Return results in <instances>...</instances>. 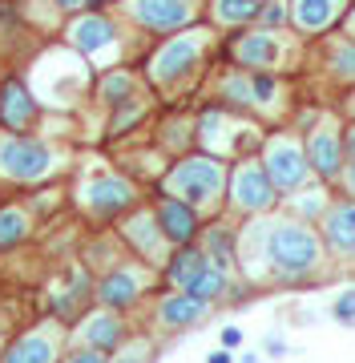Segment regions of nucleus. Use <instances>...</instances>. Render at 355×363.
<instances>
[{"instance_id": "f257e3e1", "label": "nucleus", "mask_w": 355, "mask_h": 363, "mask_svg": "<svg viewBox=\"0 0 355 363\" xmlns=\"http://www.w3.org/2000/svg\"><path fill=\"white\" fill-rule=\"evenodd\" d=\"M242 274L250 283H278V286H307L327 274V247L315 222L295 214H254L238 234Z\"/></svg>"}, {"instance_id": "f03ea898", "label": "nucleus", "mask_w": 355, "mask_h": 363, "mask_svg": "<svg viewBox=\"0 0 355 363\" xmlns=\"http://www.w3.org/2000/svg\"><path fill=\"white\" fill-rule=\"evenodd\" d=\"M226 182H230V169H226L222 157H186L178 166L166 174V190L174 198H182L190 206L202 214V210H214L218 206V198L226 194Z\"/></svg>"}, {"instance_id": "7ed1b4c3", "label": "nucleus", "mask_w": 355, "mask_h": 363, "mask_svg": "<svg viewBox=\"0 0 355 363\" xmlns=\"http://www.w3.org/2000/svg\"><path fill=\"white\" fill-rule=\"evenodd\" d=\"M259 162L266 166L278 194H291V190H299V186L315 178L311 162H307V150H303V133H291V130L266 133L263 145H259Z\"/></svg>"}, {"instance_id": "20e7f679", "label": "nucleus", "mask_w": 355, "mask_h": 363, "mask_svg": "<svg viewBox=\"0 0 355 363\" xmlns=\"http://www.w3.org/2000/svg\"><path fill=\"white\" fill-rule=\"evenodd\" d=\"M303 150H307L311 174L319 182L335 186L343 166H347V154H343V121L335 113H315L311 125H303Z\"/></svg>"}, {"instance_id": "39448f33", "label": "nucleus", "mask_w": 355, "mask_h": 363, "mask_svg": "<svg viewBox=\"0 0 355 363\" xmlns=\"http://www.w3.org/2000/svg\"><path fill=\"white\" fill-rule=\"evenodd\" d=\"M226 190H230V206H235L238 214H247V218L271 214V210L283 202L278 186L271 182V174H266V166L259 162V157H242V162L230 169Z\"/></svg>"}, {"instance_id": "423d86ee", "label": "nucleus", "mask_w": 355, "mask_h": 363, "mask_svg": "<svg viewBox=\"0 0 355 363\" xmlns=\"http://www.w3.org/2000/svg\"><path fill=\"white\" fill-rule=\"evenodd\" d=\"M206 45H210V28H186V33L170 37L158 52H154V61H150V77L158 81V85L182 81L186 73H194L198 69Z\"/></svg>"}, {"instance_id": "0eeeda50", "label": "nucleus", "mask_w": 355, "mask_h": 363, "mask_svg": "<svg viewBox=\"0 0 355 363\" xmlns=\"http://www.w3.org/2000/svg\"><path fill=\"white\" fill-rule=\"evenodd\" d=\"M315 226L323 234L327 259L339 262L343 271H355V198H331Z\"/></svg>"}, {"instance_id": "6e6552de", "label": "nucleus", "mask_w": 355, "mask_h": 363, "mask_svg": "<svg viewBox=\"0 0 355 363\" xmlns=\"http://www.w3.org/2000/svg\"><path fill=\"white\" fill-rule=\"evenodd\" d=\"M230 57H235L238 69H271V73H278L283 69V61L291 57V40L278 33V28H250V33H242V37L230 45Z\"/></svg>"}, {"instance_id": "1a4fd4ad", "label": "nucleus", "mask_w": 355, "mask_h": 363, "mask_svg": "<svg viewBox=\"0 0 355 363\" xmlns=\"http://www.w3.org/2000/svg\"><path fill=\"white\" fill-rule=\"evenodd\" d=\"M347 4H351V0H287L291 28L307 40H319L323 33L339 28Z\"/></svg>"}, {"instance_id": "9d476101", "label": "nucleus", "mask_w": 355, "mask_h": 363, "mask_svg": "<svg viewBox=\"0 0 355 363\" xmlns=\"http://www.w3.org/2000/svg\"><path fill=\"white\" fill-rule=\"evenodd\" d=\"M0 169L9 174V178H45L49 169H53V154H49V145L45 142H0Z\"/></svg>"}, {"instance_id": "9b49d317", "label": "nucleus", "mask_w": 355, "mask_h": 363, "mask_svg": "<svg viewBox=\"0 0 355 363\" xmlns=\"http://www.w3.org/2000/svg\"><path fill=\"white\" fill-rule=\"evenodd\" d=\"M130 16L142 28H154V33H166V28H182L198 16L194 0H133Z\"/></svg>"}, {"instance_id": "f8f14e48", "label": "nucleus", "mask_w": 355, "mask_h": 363, "mask_svg": "<svg viewBox=\"0 0 355 363\" xmlns=\"http://www.w3.org/2000/svg\"><path fill=\"white\" fill-rule=\"evenodd\" d=\"M319 65H323L327 81L351 89L355 85V40L347 33H339V37H319Z\"/></svg>"}, {"instance_id": "ddd939ff", "label": "nucleus", "mask_w": 355, "mask_h": 363, "mask_svg": "<svg viewBox=\"0 0 355 363\" xmlns=\"http://www.w3.org/2000/svg\"><path fill=\"white\" fill-rule=\"evenodd\" d=\"M158 226L174 247H190V242L198 238V210L190 206V202H182V198L170 194L158 206Z\"/></svg>"}, {"instance_id": "4468645a", "label": "nucleus", "mask_w": 355, "mask_h": 363, "mask_svg": "<svg viewBox=\"0 0 355 363\" xmlns=\"http://www.w3.org/2000/svg\"><path fill=\"white\" fill-rule=\"evenodd\" d=\"M210 315V298H198L190 291H178V295H166L158 303V323L170 327V331H182V327H194Z\"/></svg>"}, {"instance_id": "2eb2a0df", "label": "nucleus", "mask_w": 355, "mask_h": 363, "mask_svg": "<svg viewBox=\"0 0 355 363\" xmlns=\"http://www.w3.org/2000/svg\"><path fill=\"white\" fill-rule=\"evenodd\" d=\"M133 202V186L121 178H97L85 186V206L93 214H118Z\"/></svg>"}, {"instance_id": "dca6fc26", "label": "nucleus", "mask_w": 355, "mask_h": 363, "mask_svg": "<svg viewBox=\"0 0 355 363\" xmlns=\"http://www.w3.org/2000/svg\"><path fill=\"white\" fill-rule=\"evenodd\" d=\"M283 206H287V214H295V218H303V222H319L323 210L331 206V186L319 182V178H311L307 186L291 190V194L283 198Z\"/></svg>"}, {"instance_id": "f3484780", "label": "nucleus", "mask_w": 355, "mask_h": 363, "mask_svg": "<svg viewBox=\"0 0 355 363\" xmlns=\"http://www.w3.org/2000/svg\"><path fill=\"white\" fill-rule=\"evenodd\" d=\"M125 238H130L133 247H137V255L150 262H162L166 259V247H170V238L162 234L158 226V214H137V218L125 226Z\"/></svg>"}, {"instance_id": "a211bd4d", "label": "nucleus", "mask_w": 355, "mask_h": 363, "mask_svg": "<svg viewBox=\"0 0 355 363\" xmlns=\"http://www.w3.org/2000/svg\"><path fill=\"white\" fill-rule=\"evenodd\" d=\"M145 286V274L133 271V267H121V271H113L101 283V303H109V307H130L133 298L142 295Z\"/></svg>"}, {"instance_id": "6ab92c4d", "label": "nucleus", "mask_w": 355, "mask_h": 363, "mask_svg": "<svg viewBox=\"0 0 355 363\" xmlns=\"http://www.w3.org/2000/svg\"><path fill=\"white\" fill-rule=\"evenodd\" d=\"M73 45L85 49L89 57H101V52L113 49V25L106 16H85V21L73 25Z\"/></svg>"}, {"instance_id": "aec40b11", "label": "nucleus", "mask_w": 355, "mask_h": 363, "mask_svg": "<svg viewBox=\"0 0 355 363\" xmlns=\"http://www.w3.org/2000/svg\"><path fill=\"white\" fill-rule=\"evenodd\" d=\"M210 267V255L206 250H198V247H182L178 255L170 259V267H166V279H170L178 291H186V286L194 283L198 274Z\"/></svg>"}, {"instance_id": "412c9836", "label": "nucleus", "mask_w": 355, "mask_h": 363, "mask_svg": "<svg viewBox=\"0 0 355 363\" xmlns=\"http://www.w3.org/2000/svg\"><path fill=\"white\" fill-rule=\"evenodd\" d=\"M263 0H210V16L226 28H242V25H259Z\"/></svg>"}, {"instance_id": "4be33fe9", "label": "nucleus", "mask_w": 355, "mask_h": 363, "mask_svg": "<svg viewBox=\"0 0 355 363\" xmlns=\"http://www.w3.org/2000/svg\"><path fill=\"white\" fill-rule=\"evenodd\" d=\"M250 97H254V109H259V113H275L278 101H283V81H278V73L254 69V73H250Z\"/></svg>"}, {"instance_id": "5701e85b", "label": "nucleus", "mask_w": 355, "mask_h": 363, "mask_svg": "<svg viewBox=\"0 0 355 363\" xmlns=\"http://www.w3.org/2000/svg\"><path fill=\"white\" fill-rule=\"evenodd\" d=\"M202 250H206L218 267H226V271H230V267H235V255H238V234L230 230L226 222H218V226H210V230H206Z\"/></svg>"}, {"instance_id": "b1692460", "label": "nucleus", "mask_w": 355, "mask_h": 363, "mask_svg": "<svg viewBox=\"0 0 355 363\" xmlns=\"http://www.w3.org/2000/svg\"><path fill=\"white\" fill-rule=\"evenodd\" d=\"M81 335H85V343L89 347H97V351H113L121 343V323L113 319L109 311H101V315H89V323L81 327Z\"/></svg>"}, {"instance_id": "393cba45", "label": "nucleus", "mask_w": 355, "mask_h": 363, "mask_svg": "<svg viewBox=\"0 0 355 363\" xmlns=\"http://www.w3.org/2000/svg\"><path fill=\"white\" fill-rule=\"evenodd\" d=\"M4 117H9V125H25L28 117H33V97L25 93V85H9L4 89Z\"/></svg>"}, {"instance_id": "a878e982", "label": "nucleus", "mask_w": 355, "mask_h": 363, "mask_svg": "<svg viewBox=\"0 0 355 363\" xmlns=\"http://www.w3.org/2000/svg\"><path fill=\"white\" fill-rule=\"evenodd\" d=\"M13 359H53V343L45 335H28L13 347Z\"/></svg>"}, {"instance_id": "bb28decb", "label": "nucleus", "mask_w": 355, "mask_h": 363, "mask_svg": "<svg viewBox=\"0 0 355 363\" xmlns=\"http://www.w3.org/2000/svg\"><path fill=\"white\" fill-rule=\"evenodd\" d=\"M331 319L343 327H355V286H347V291L331 298Z\"/></svg>"}, {"instance_id": "cd10ccee", "label": "nucleus", "mask_w": 355, "mask_h": 363, "mask_svg": "<svg viewBox=\"0 0 355 363\" xmlns=\"http://www.w3.org/2000/svg\"><path fill=\"white\" fill-rule=\"evenodd\" d=\"M25 234V214L21 210H4L0 214V242H16Z\"/></svg>"}, {"instance_id": "c85d7f7f", "label": "nucleus", "mask_w": 355, "mask_h": 363, "mask_svg": "<svg viewBox=\"0 0 355 363\" xmlns=\"http://www.w3.org/2000/svg\"><path fill=\"white\" fill-rule=\"evenodd\" d=\"M101 93H106L113 105H121V97H130V93H133V77H130V73H113V77H106Z\"/></svg>"}, {"instance_id": "c756f323", "label": "nucleus", "mask_w": 355, "mask_h": 363, "mask_svg": "<svg viewBox=\"0 0 355 363\" xmlns=\"http://www.w3.org/2000/svg\"><path fill=\"white\" fill-rule=\"evenodd\" d=\"M335 186H339L343 198H355V162H347V166H343V174H339V182H335Z\"/></svg>"}, {"instance_id": "7c9ffc66", "label": "nucleus", "mask_w": 355, "mask_h": 363, "mask_svg": "<svg viewBox=\"0 0 355 363\" xmlns=\"http://www.w3.org/2000/svg\"><path fill=\"white\" fill-rule=\"evenodd\" d=\"M343 154L347 162H355V121H343Z\"/></svg>"}, {"instance_id": "2f4dec72", "label": "nucleus", "mask_w": 355, "mask_h": 363, "mask_svg": "<svg viewBox=\"0 0 355 363\" xmlns=\"http://www.w3.org/2000/svg\"><path fill=\"white\" fill-rule=\"evenodd\" d=\"M263 351H266V355H287V339H283V335H266L263 339Z\"/></svg>"}, {"instance_id": "473e14b6", "label": "nucleus", "mask_w": 355, "mask_h": 363, "mask_svg": "<svg viewBox=\"0 0 355 363\" xmlns=\"http://www.w3.org/2000/svg\"><path fill=\"white\" fill-rule=\"evenodd\" d=\"M339 28H343V33H347V37H351V40H355V0H351V4H347V13H343V21H339Z\"/></svg>"}, {"instance_id": "72a5a7b5", "label": "nucleus", "mask_w": 355, "mask_h": 363, "mask_svg": "<svg viewBox=\"0 0 355 363\" xmlns=\"http://www.w3.org/2000/svg\"><path fill=\"white\" fill-rule=\"evenodd\" d=\"M238 343H242V331H238V327H222V347L235 351Z\"/></svg>"}, {"instance_id": "f704fd0d", "label": "nucleus", "mask_w": 355, "mask_h": 363, "mask_svg": "<svg viewBox=\"0 0 355 363\" xmlns=\"http://www.w3.org/2000/svg\"><path fill=\"white\" fill-rule=\"evenodd\" d=\"M343 113H347V121H355V85L347 89V97H343Z\"/></svg>"}, {"instance_id": "c9c22d12", "label": "nucleus", "mask_w": 355, "mask_h": 363, "mask_svg": "<svg viewBox=\"0 0 355 363\" xmlns=\"http://www.w3.org/2000/svg\"><path fill=\"white\" fill-rule=\"evenodd\" d=\"M206 359H210V363H230V347H222V351H210Z\"/></svg>"}, {"instance_id": "e433bc0d", "label": "nucleus", "mask_w": 355, "mask_h": 363, "mask_svg": "<svg viewBox=\"0 0 355 363\" xmlns=\"http://www.w3.org/2000/svg\"><path fill=\"white\" fill-rule=\"evenodd\" d=\"M57 4H61V9H81L85 0H57Z\"/></svg>"}]
</instances>
